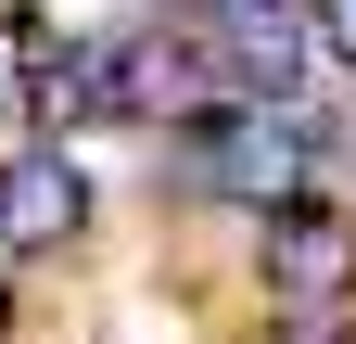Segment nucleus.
Here are the masks:
<instances>
[{"label": "nucleus", "instance_id": "obj_1", "mask_svg": "<svg viewBox=\"0 0 356 344\" xmlns=\"http://www.w3.org/2000/svg\"><path fill=\"white\" fill-rule=\"evenodd\" d=\"M318 102L305 90H254V102H229V115H204L191 102V153H204V191L216 204H254V217H280V204L305 191V166H318Z\"/></svg>", "mask_w": 356, "mask_h": 344}, {"label": "nucleus", "instance_id": "obj_2", "mask_svg": "<svg viewBox=\"0 0 356 344\" xmlns=\"http://www.w3.org/2000/svg\"><path fill=\"white\" fill-rule=\"evenodd\" d=\"M76 230H89V166L76 153L38 141V153L0 166V242H13V255H64Z\"/></svg>", "mask_w": 356, "mask_h": 344}, {"label": "nucleus", "instance_id": "obj_3", "mask_svg": "<svg viewBox=\"0 0 356 344\" xmlns=\"http://www.w3.org/2000/svg\"><path fill=\"white\" fill-rule=\"evenodd\" d=\"M191 102H204V38L140 26L102 52V115H191Z\"/></svg>", "mask_w": 356, "mask_h": 344}, {"label": "nucleus", "instance_id": "obj_4", "mask_svg": "<svg viewBox=\"0 0 356 344\" xmlns=\"http://www.w3.org/2000/svg\"><path fill=\"white\" fill-rule=\"evenodd\" d=\"M267 268H280V293L293 306H356V230L343 217H318V204H280V230H267Z\"/></svg>", "mask_w": 356, "mask_h": 344}, {"label": "nucleus", "instance_id": "obj_5", "mask_svg": "<svg viewBox=\"0 0 356 344\" xmlns=\"http://www.w3.org/2000/svg\"><path fill=\"white\" fill-rule=\"evenodd\" d=\"M318 52H331V64H356V0H318Z\"/></svg>", "mask_w": 356, "mask_h": 344}, {"label": "nucleus", "instance_id": "obj_6", "mask_svg": "<svg viewBox=\"0 0 356 344\" xmlns=\"http://www.w3.org/2000/svg\"><path fill=\"white\" fill-rule=\"evenodd\" d=\"M280 344H343V306H293V331Z\"/></svg>", "mask_w": 356, "mask_h": 344}, {"label": "nucleus", "instance_id": "obj_7", "mask_svg": "<svg viewBox=\"0 0 356 344\" xmlns=\"http://www.w3.org/2000/svg\"><path fill=\"white\" fill-rule=\"evenodd\" d=\"M216 13H267V0H204V26H216Z\"/></svg>", "mask_w": 356, "mask_h": 344}, {"label": "nucleus", "instance_id": "obj_8", "mask_svg": "<svg viewBox=\"0 0 356 344\" xmlns=\"http://www.w3.org/2000/svg\"><path fill=\"white\" fill-rule=\"evenodd\" d=\"M0 255H13V242H0Z\"/></svg>", "mask_w": 356, "mask_h": 344}]
</instances>
